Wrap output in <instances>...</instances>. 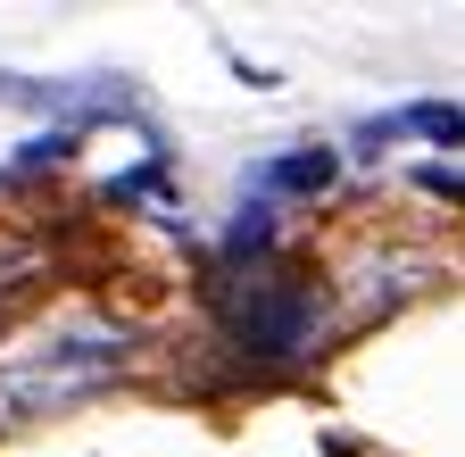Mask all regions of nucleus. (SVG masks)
Wrapping results in <instances>:
<instances>
[{
  "label": "nucleus",
  "instance_id": "obj_1",
  "mask_svg": "<svg viewBox=\"0 0 465 457\" xmlns=\"http://www.w3.org/2000/svg\"><path fill=\"white\" fill-rule=\"evenodd\" d=\"M134 358V333L125 324H92V316H67L50 324L34 350L0 358V424H34V416H58L75 399L108 391Z\"/></svg>",
  "mask_w": 465,
  "mask_h": 457
},
{
  "label": "nucleus",
  "instance_id": "obj_2",
  "mask_svg": "<svg viewBox=\"0 0 465 457\" xmlns=\"http://www.w3.org/2000/svg\"><path fill=\"white\" fill-rule=\"evenodd\" d=\"M216 316H224V333H232V350L242 358H266V366H291L316 341V324H324V308H316V283H300V274H250L242 292H216Z\"/></svg>",
  "mask_w": 465,
  "mask_h": 457
},
{
  "label": "nucleus",
  "instance_id": "obj_3",
  "mask_svg": "<svg viewBox=\"0 0 465 457\" xmlns=\"http://www.w3.org/2000/svg\"><path fill=\"white\" fill-rule=\"evenodd\" d=\"M332 175H341V150L300 142V150H282V158H258L250 166V192H266V200H308V192H332Z\"/></svg>",
  "mask_w": 465,
  "mask_h": 457
},
{
  "label": "nucleus",
  "instance_id": "obj_4",
  "mask_svg": "<svg viewBox=\"0 0 465 457\" xmlns=\"http://www.w3.org/2000/svg\"><path fill=\"white\" fill-rule=\"evenodd\" d=\"M274 233H282L274 200H266V208H258V200H242V208L224 216V233H216V258H224V266H258V258L274 250Z\"/></svg>",
  "mask_w": 465,
  "mask_h": 457
},
{
  "label": "nucleus",
  "instance_id": "obj_5",
  "mask_svg": "<svg viewBox=\"0 0 465 457\" xmlns=\"http://www.w3.org/2000/svg\"><path fill=\"white\" fill-rule=\"evenodd\" d=\"M399 134H424V142H465V108L449 100H416V108H391Z\"/></svg>",
  "mask_w": 465,
  "mask_h": 457
},
{
  "label": "nucleus",
  "instance_id": "obj_6",
  "mask_svg": "<svg viewBox=\"0 0 465 457\" xmlns=\"http://www.w3.org/2000/svg\"><path fill=\"white\" fill-rule=\"evenodd\" d=\"M416 184L440 192V200H465V175H457V166H416Z\"/></svg>",
  "mask_w": 465,
  "mask_h": 457
}]
</instances>
